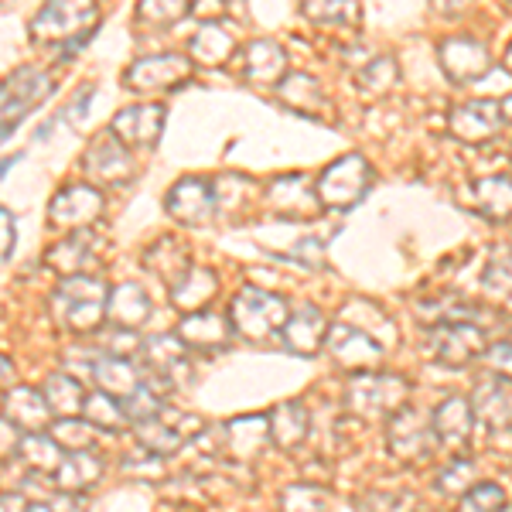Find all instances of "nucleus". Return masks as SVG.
Returning <instances> with one entry per match:
<instances>
[{"mask_svg":"<svg viewBox=\"0 0 512 512\" xmlns=\"http://www.w3.org/2000/svg\"><path fill=\"white\" fill-rule=\"evenodd\" d=\"M267 427H270V437H274L280 448L297 451L311 434V414L304 403L287 400L274 410V417H267Z\"/></svg>","mask_w":512,"mask_h":512,"instance_id":"28","label":"nucleus"},{"mask_svg":"<svg viewBox=\"0 0 512 512\" xmlns=\"http://www.w3.org/2000/svg\"><path fill=\"white\" fill-rule=\"evenodd\" d=\"M140 366L161 396L168 390H178L181 383H188L192 376V359H188V345L178 335H154L140 345Z\"/></svg>","mask_w":512,"mask_h":512,"instance_id":"6","label":"nucleus"},{"mask_svg":"<svg viewBox=\"0 0 512 512\" xmlns=\"http://www.w3.org/2000/svg\"><path fill=\"white\" fill-rule=\"evenodd\" d=\"M93 93H96V86H82L79 89V99H76V106H72V120H79L82 113L93 106Z\"/></svg>","mask_w":512,"mask_h":512,"instance_id":"54","label":"nucleus"},{"mask_svg":"<svg viewBox=\"0 0 512 512\" xmlns=\"http://www.w3.org/2000/svg\"><path fill=\"white\" fill-rule=\"evenodd\" d=\"M99 216H103V195H99V188H93V185L62 188V192L52 198V205H48L52 226L69 229V233L89 229Z\"/></svg>","mask_w":512,"mask_h":512,"instance_id":"13","label":"nucleus"},{"mask_svg":"<svg viewBox=\"0 0 512 512\" xmlns=\"http://www.w3.org/2000/svg\"><path fill=\"white\" fill-rule=\"evenodd\" d=\"M106 284L89 274L65 277L52 294V311L62 328L72 335H89L103 325L106 318Z\"/></svg>","mask_w":512,"mask_h":512,"instance_id":"1","label":"nucleus"},{"mask_svg":"<svg viewBox=\"0 0 512 512\" xmlns=\"http://www.w3.org/2000/svg\"><path fill=\"white\" fill-rule=\"evenodd\" d=\"M0 512H28V502L21 495H0Z\"/></svg>","mask_w":512,"mask_h":512,"instance_id":"55","label":"nucleus"},{"mask_svg":"<svg viewBox=\"0 0 512 512\" xmlns=\"http://www.w3.org/2000/svg\"><path fill=\"white\" fill-rule=\"evenodd\" d=\"M472 485H475V465L468 458H454L451 465L437 475V492L451 495V499H461Z\"/></svg>","mask_w":512,"mask_h":512,"instance_id":"42","label":"nucleus"},{"mask_svg":"<svg viewBox=\"0 0 512 512\" xmlns=\"http://www.w3.org/2000/svg\"><path fill=\"white\" fill-rule=\"evenodd\" d=\"M4 417L21 434L45 431L52 424V410H48L45 396H41V390H31V386H14L11 393H4Z\"/></svg>","mask_w":512,"mask_h":512,"instance_id":"25","label":"nucleus"},{"mask_svg":"<svg viewBox=\"0 0 512 512\" xmlns=\"http://www.w3.org/2000/svg\"><path fill=\"white\" fill-rule=\"evenodd\" d=\"M499 512H509V506H506V509H499Z\"/></svg>","mask_w":512,"mask_h":512,"instance_id":"60","label":"nucleus"},{"mask_svg":"<svg viewBox=\"0 0 512 512\" xmlns=\"http://www.w3.org/2000/svg\"><path fill=\"white\" fill-rule=\"evenodd\" d=\"M506 509V492L499 485H472L461 495V512H499Z\"/></svg>","mask_w":512,"mask_h":512,"instance_id":"45","label":"nucleus"},{"mask_svg":"<svg viewBox=\"0 0 512 512\" xmlns=\"http://www.w3.org/2000/svg\"><path fill=\"white\" fill-rule=\"evenodd\" d=\"M164 110L161 103H137V106H127L120 110L117 117L110 123V134L120 140L123 147H154L164 134Z\"/></svg>","mask_w":512,"mask_h":512,"instance_id":"14","label":"nucleus"},{"mask_svg":"<svg viewBox=\"0 0 512 512\" xmlns=\"http://www.w3.org/2000/svg\"><path fill=\"white\" fill-rule=\"evenodd\" d=\"M123 468H127L130 475H137V478H161L164 475V458H161V454H154V451H147V448H137V451H130L127 458H123Z\"/></svg>","mask_w":512,"mask_h":512,"instance_id":"46","label":"nucleus"},{"mask_svg":"<svg viewBox=\"0 0 512 512\" xmlns=\"http://www.w3.org/2000/svg\"><path fill=\"white\" fill-rule=\"evenodd\" d=\"M482 355H489V366L495 369V373L509 376V342L492 345V349H485Z\"/></svg>","mask_w":512,"mask_h":512,"instance_id":"53","label":"nucleus"},{"mask_svg":"<svg viewBox=\"0 0 512 512\" xmlns=\"http://www.w3.org/2000/svg\"><path fill=\"white\" fill-rule=\"evenodd\" d=\"M120 407H123V414H127L130 424H144V420L158 417L164 410V396L154 390V386H147L144 379H140V386L130 396H123Z\"/></svg>","mask_w":512,"mask_h":512,"instance_id":"39","label":"nucleus"},{"mask_svg":"<svg viewBox=\"0 0 512 512\" xmlns=\"http://www.w3.org/2000/svg\"><path fill=\"white\" fill-rule=\"evenodd\" d=\"M219 294V277L209 267H188L175 284H171V304L185 315L205 311V304Z\"/></svg>","mask_w":512,"mask_h":512,"instance_id":"27","label":"nucleus"},{"mask_svg":"<svg viewBox=\"0 0 512 512\" xmlns=\"http://www.w3.org/2000/svg\"><path fill=\"white\" fill-rule=\"evenodd\" d=\"M99 24L96 0H45L31 21V38L41 45H69V41H89Z\"/></svg>","mask_w":512,"mask_h":512,"instance_id":"2","label":"nucleus"},{"mask_svg":"<svg viewBox=\"0 0 512 512\" xmlns=\"http://www.w3.org/2000/svg\"><path fill=\"white\" fill-rule=\"evenodd\" d=\"M178 338L188 349L216 352L229 345L233 325H229V315H219V311H192V315H185V321H181Z\"/></svg>","mask_w":512,"mask_h":512,"instance_id":"21","label":"nucleus"},{"mask_svg":"<svg viewBox=\"0 0 512 512\" xmlns=\"http://www.w3.org/2000/svg\"><path fill=\"white\" fill-rule=\"evenodd\" d=\"M437 55H441V69L448 72V79H454V82H475L492 69L489 48H485L478 38H468V35L444 38L441 48H437Z\"/></svg>","mask_w":512,"mask_h":512,"instance_id":"16","label":"nucleus"},{"mask_svg":"<svg viewBox=\"0 0 512 512\" xmlns=\"http://www.w3.org/2000/svg\"><path fill=\"white\" fill-rule=\"evenodd\" d=\"M369 185H373V164L362 154H345L335 164H328L325 175L318 178L315 192L321 209H352L355 202H362Z\"/></svg>","mask_w":512,"mask_h":512,"instance_id":"5","label":"nucleus"},{"mask_svg":"<svg viewBox=\"0 0 512 512\" xmlns=\"http://www.w3.org/2000/svg\"><path fill=\"white\" fill-rule=\"evenodd\" d=\"M21 444V431L7 417H0V458H14Z\"/></svg>","mask_w":512,"mask_h":512,"instance_id":"51","label":"nucleus"},{"mask_svg":"<svg viewBox=\"0 0 512 512\" xmlns=\"http://www.w3.org/2000/svg\"><path fill=\"white\" fill-rule=\"evenodd\" d=\"M82 417H86L96 431H123V427L130 424L117 396H110L103 390L86 393V400H82Z\"/></svg>","mask_w":512,"mask_h":512,"instance_id":"36","label":"nucleus"},{"mask_svg":"<svg viewBox=\"0 0 512 512\" xmlns=\"http://www.w3.org/2000/svg\"><path fill=\"white\" fill-rule=\"evenodd\" d=\"M48 267H55L62 277H76V274H89V267H99L96 256V236L89 229H76L55 243L48 250Z\"/></svg>","mask_w":512,"mask_h":512,"instance_id":"24","label":"nucleus"},{"mask_svg":"<svg viewBox=\"0 0 512 512\" xmlns=\"http://www.w3.org/2000/svg\"><path fill=\"white\" fill-rule=\"evenodd\" d=\"M164 209H168V216L181 222V226H202V222H209L212 212H216V205H212V185L195 175L181 178L168 192V198H164Z\"/></svg>","mask_w":512,"mask_h":512,"instance_id":"17","label":"nucleus"},{"mask_svg":"<svg viewBox=\"0 0 512 512\" xmlns=\"http://www.w3.org/2000/svg\"><path fill=\"white\" fill-rule=\"evenodd\" d=\"M55 89V79L48 76L45 69H35V65H24V69L11 72L4 82H0V127H7L14 134L18 120L24 113H31L35 106L45 103Z\"/></svg>","mask_w":512,"mask_h":512,"instance_id":"7","label":"nucleus"},{"mask_svg":"<svg viewBox=\"0 0 512 512\" xmlns=\"http://www.w3.org/2000/svg\"><path fill=\"white\" fill-rule=\"evenodd\" d=\"M396 79H400V72H396V59H386L383 55V59L369 62L366 69L359 72V89L369 96H383L396 86Z\"/></svg>","mask_w":512,"mask_h":512,"instance_id":"41","label":"nucleus"},{"mask_svg":"<svg viewBox=\"0 0 512 512\" xmlns=\"http://www.w3.org/2000/svg\"><path fill=\"white\" fill-rule=\"evenodd\" d=\"M52 437L62 444L65 451H89L96 448V427L89 420H76V417H62L52 420Z\"/></svg>","mask_w":512,"mask_h":512,"instance_id":"40","label":"nucleus"},{"mask_svg":"<svg viewBox=\"0 0 512 512\" xmlns=\"http://www.w3.org/2000/svg\"><path fill=\"white\" fill-rule=\"evenodd\" d=\"M154 250L164 253V260H144V267L151 270V274H158L168 287L175 284L188 267H192V263H188V250L178 243V239H161Z\"/></svg>","mask_w":512,"mask_h":512,"instance_id":"38","label":"nucleus"},{"mask_svg":"<svg viewBox=\"0 0 512 512\" xmlns=\"http://www.w3.org/2000/svg\"><path fill=\"white\" fill-rule=\"evenodd\" d=\"M18 161H21V154H18V158H7V161H0V181L7 178V171H11V168H14V164H18Z\"/></svg>","mask_w":512,"mask_h":512,"instance_id":"57","label":"nucleus"},{"mask_svg":"<svg viewBox=\"0 0 512 512\" xmlns=\"http://www.w3.org/2000/svg\"><path fill=\"white\" fill-rule=\"evenodd\" d=\"M472 417L482 420L492 431H509V414H512V396H509V376H492L485 383L475 386L472 400Z\"/></svg>","mask_w":512,"mask_h":512,"instance_id":"22","label":"nucleus"},{"mask_svg":"<svg viewBox=\"0 0 512 512\" xmlns=\"http://www.w3.org/2000/svg\"><path fill=\"white\" fill-rule=\"evenodd\" d=\"M93 376L99 383V390L117 396V400H123V396H130L140 386V369L130 366L127 359H113V355H103V359L93 362Z\"/></svg>","mask_w":512,"mask_h":512,"instance_id":"35","label":"nucleus"},{"mask_svg":"<svg viewBox=\"0 0 512 512\" xmlns=\"http://www.w3.org/2000/svg\"><path fill=\"white\" fill-rule=\"evenodd\" d=\"M222 14H226V0H195L192 4V18L202 24H219Z\"/></svg>","mask_w":512,"mask_h":512,"instance_id":"50","label":"nucleus"},{"mask_svg":"<svg viewBox=\"0 0 512 512\" xmlns=\"http://www.w3.org/2000/svg\"><path fill=\"white\" fill-rule=\"evenodd\" d=\"M431 349L441 366L465 369V366H472L475 359H482V352L489 349V345H485V332L475 321H448V325L441 321L431 332Z\"/></svg>","mask_w":512,"mask_h":512,"instance_id":"9","label":"nucleus"},{"mask_svg":"<svg viewBox=\"0 0 512 512\" xmlns=\"http://www.w3.org/2000/svg\"><path fill=\"white\" fill-rule=\"evenodd\" d=\"M18 454L24 458V465L31 468V472L38 475H55V468L62 465L65 458V448L59 441H55L52 434L45 431H35V434H21V444H18Z\"/></svg>","mask_w":512,"mask_h":512,"instance_id":"33","label":"nucleus"},{"mask_svg":"<svg viewBox=\"0 0 512 512\" xmlns=\"http://www.w3.org/2000/svg\"><path fill=\"white\" fill-rule=\"evenodd\" d=\"M277 96L297 113H321L328 106V96L321 93V82L308 72H287L277 82Z\"/></svg>","mask_w":512,"mask_h":512,"instance_id":"32","label":"nucleus"},{"mask_svg":"<svg viewBox=\"0 0 512 512\" xmlns=\"http://www.w3.org/2000/svg\"><path fill=\"white\" fill-rule=\"evenodd\" d=\"M246 79L253 86H277L287 76V52L274 38H256L246 45Z\"/></svg>","mask_w":512,"mask_h":512,"instance_id":"26","label":"nucleus"},{"mask_svg":"<svg viewBox=\"0 0 512 512\" xmlns=\"http://www.w3.org/2000/svg\"><path fill=\"white\" fill-rule=\"evenodd\" d=\"M270 202L284 219H318V192L304 175H280L270 181Z\"/></svg>","mask_w":512,"mask_h":512,"instance_id":"18","label":"nucleus"},{"mask_svg":"<svg viewBox=\"0 0 512 512\" xmlns=\"http://www.w3.org/2000/svg\"><path fill=\"white\" fill-rule=\"evenodd\" d=\"M325 349L332 352V359L345 373H373L386 355V345H379L373 335L362 332L359 325H349V321H338L328 328Z\"/></svg>","mask_w":512,"mask_h":512,"instance_id":"8","label":"nucleus"},{"mask_svg":"<svg viewBox=\"0 0 512 512\" xmlns=\"http://www.w3.org/2000/svg\"><path fill=\"white\" fill-rule=\"evenodd\" d=\"M472 205L489 219H506L509 216V178L506 175L478 178L472 185Z\"/></svg>","mask_w":512,"mask_h":512,"instance_id":"37","label":"nucleus"},{"mask_svg":"<svg viewBox=\"0 0 512 512\" xmlns=\"http://www.w3.org/2000/svg\"><path fill=\"white\" fill-rule=\"evenodd\" d=\"M294 256H301L304 263H308L311 270L325 267V246L318 243V239H304V243L294 246Z\"/></svg>","mask_w":512,"mask_h":512,"instance_id":"52","label":"nucleus"},{"mask_svg":"<svg viewBox=\"0 0 512 512\" xmlns=\"http://www.w3.org/2000/svg\"><path fill=\"white\" fill-rule=\"evenodd\" d=\"M195 65L185 59V55H147V59H137L134 65L127 69V89L134 93H161V89H175L181 82H188Z\"/></svg>","mask_w":512,"mask_h":512,"instance_id":"10","label":"nucleus"},{"mask_svg":"<svg viewBox=\"0 0 512 512\" xmlns=\"http://www.w3.org/2000/svg\"><path fill=\"white\" fill-rule=\"evenodd\" d=\"M287 301L270 291H260V287H243L236 294L233 308H229V325L233 332H239L250 342H267V338L280 335L287 321Z\"/></svg>","mask_w":512,"mask_h":512,"instance_id":"3","label":"nucleus"},{"mask_svg":"<svg viewBox=\"0 0 512 512\" xmlns=\"http://www.w3.org/2000/svg\"><path fill=\"white\" fill-rule=\"evenodd\" d=\"M482 284L489 287L492 294H499V291L506 294L509 291V253L506 250L492 256V263H489V270H485Z\"/></svg>","mask_w":512,"mask_h":512,"instance_id":"48","label":"nucleus"},{"mask_svg":"<svg viewBox=\"0 0 512 512\" xmlns=\"http://www.w3.org/2000/svg\"><path fill=\"white\" fill-rule=\"evenodd\" d=\"M82 164H86L89 175L106 181V185H123V181L134 178V158H130V151L110 134V130L99 140H93V147H89Z\"/></svg>","mask_w":512,"mask_h":512,"instance_id":"19","label":"nucleus"},{"mask_svg":"<svg viewBox=\"0 0 512 512\" xmlns=\"http://www.w3.org/2000/svg\"><path fill=\"white\" fill-rule=\"evenodd\" d=\"M7 383H14V362L0 352V386H7Z\"/></svg>","mask_w":512,"mask_h":512,"instance_id":"56","label":"nucleus"},{"mask_svg":"<svg viewBox=\"0 0 512 512\" xmlns=\"http://www.w3.org/2000/svg\"><path fill=\"white\" fill-rule=\"evenodd\" d=\"M41 396H45L48 410H52V417H76L82 414V400H86V390H82V383L76 376L69 373H52L48 376V383L41 386Z\"/></svg>","mask_w":512,"mask_h":512,"instance_id":"34","label":"nucleus"},{"mask_svg":"<svg viewBox=\"0 0 512 512\" xmlns=\"http://www.w3.org/2000/svg\"><path fill=\"white\" fill-rule=\"evenodd\" d=\"M386 444L400 461H427L434 451L431 424L410 407H400L390 414V427H386Z\"/></svg>","mask_w":512,"mask_h":512,"instance_id":"12","label":"nucleus"},{"mask_svg":"<svg viewBox=\"0 0 512 512\" xmlns=\"http://www.w3.org/2000/svg\"><path fill=\"white\" fill-rule=\"evenodd\" d=\"M325 332H328L325 315L308 304V308H297V311L287 315L284 328H280V338H284L287 352L311 359V355H318L321 345H325Z\"/></svg>","mask_w":512,"mask_h":512,"instance_id":"20","label":"nucleus"},{"mask_svg":"<svg viewBox=\"0 0 512 512\" xmlns=\"http://www.w3.org/2000/svg\"><path fill=\"white\" fill-rule=\"evenodd\" d=\"M280 512H328V495L315 485H291L280 492Z\"/></svg>","mask_w":512,"mask_h":512,"instance_id":"43","label":"nucleus"},{"mask_svg":"<svg viewBox=\"0 0 512 512\" xmlns=\"http://www.w3.org/2000/svg\"><path fill=\"white\" fill-rule=\"evenodd\" d=\"M267 441V417H236L229 424H222V454H229L233 461H253L267 448Z\"/></svg>","mask_w":512,"mask_h":512,"instance_id":"23","label":"nucleus"},{"mask_svg":"<svg viewBox=\"0 0 512 512\" xmlns=\"http://www.w3.org/2000/svg\"><path fill=\"white\" fill-rule=\"evenodd\" d=\"M188 0H140L137 4V21L154 24V28H168V24L181 21Z\"/></svg>","mask_w":512,"mask_h":512,"instance_id":"44","label":"nucleus"},{"mask_svg":"<svg viewBox=\"0 0 512 512\" xmlns=\"http://www.w3.org/2000/svg\"><path fill=\"white\" fill-rule=\"evenodd\" d=\"M472 431H475V417H472V407H468V396L454 393L434 410L431 434H434V441H441V448H448L454 454V458H461V454L468 451Z\"/></svg>","mask_w":512,"mask_h":512,"instance_id":"15","label":"nucleus"},{"mask_svg":"<svg viewBox=\"0 0 512 512\" xmlns=\"http://www.w3.org/2000/svg\"><path fill=\"white\" fill-rule=\"evenodd\" d=\"M410 396V383L396 373H359L349 383V393H345V403L355 417L362 420H383L396 414L400 407H407Z\"/></svg>","mask_w":512,"mask_h":512,"instance_id":"4","label":"nucleus"},{"mask_svg":"<svg viewBox=\"0 0 512 512\" xmlns=\"http://www.w3.org/2000/svg\"><path fill=\"white\" fill-rule=\"evenodd\" d=\"M506 113H509V99L502 103V110L492 99H472V103H461L451 113L448 130L458 140H465V144H489L506 127Z\"/></svg>","mask_w":512,"mask_h":512,"instance_id":"11","label":"nucleus"},{"mask_svg":"<svg viewBox=\"0 0 512 512\" xmlns=\"http://www.w3.org/2000/svg\"><path fill=\"white\" fill-rule=\"evenodd\" d=\"M14 243H18V229H14V216L7 209H0V263H7L14 256Z\"/></svg>","mask_w":512,"mask_h":512,"instance_id":"49","label":"nucleus"},{"mask_svg":"<svg viewBox=\"0 0 512 512\" xmlns=\"http://www.w3.org/2000/svg\"><path fill=\"white\" fill-rule=\"evenodd\" d=\"M106 315L117 328H140L151 318V297L140 284H117V291L106 294Z\"/></svg>","mask_w":512,"mask_h":512,"instance_id":"29","label":"nucleus"},{"mask_svg":"<svg viewBox=\"0 0 512 512\" xmlns=\"http://www.w3.org/2000/svg\"><path fill=\"white\" fill-rule=\"evenodd\" d=\"M106 345V355H113V359H130V355L140 352V338L134 335V328H113L110 335L103 338Z\"/></svg>","mask_w":512,"mask_h":512,"instance_id":"47","label":"nucleus"},{"mask_svg":"<svg viewBox=\"0 0 512 512\" xmlns=\"http://www.w3.org/2000/svg\"><path fill=\"white\" fill-rule=\"evenodd\" d=\"M28 512H55L52 502H38V506H28Z\"/></svg>","mask_w":512,"mask_h":512,"instance_id":"58","label":"nucleus"},{"mask_svg":"<svg viewBox=\"0 0 512 512\" xmlns=\"http://www.w3.org/2000/svg\"><path fill=\"white\" fill-rule=\"evenodd\" d=\"M188 52H192V59L198 65H205V69H219V65H226L233 59L236 38L229 35L222 24H202L198 35L192 38V45H188Z\"/></svg>","mask_w":512,"mask_h":512,"instance_id":"31","label":"nucleus"},{"mask_svg":"<svg viewBox=\"0 0 512 512\" xmlns=\"http://www.w3.org/2000/svg\"><path fill=\"white\" fill-rule=\"evenodd\" d=\"M7 134H11V130H7V127H0V140H4Z\"/></svg>","mask_w":512,"mask_h":512,"instance_id":"59","label":"nucleus"},{"mask_svg":"<svg viewBox=\"0 0 512 512\" xmlns=\"http://www.w3.org/2000/svg\"><path fill=\"white\" fill-rule=\"evenodd\" d=\"M99 475H103V461H99L93 451H65L62 465L55 468L52 478L62 492L79 495V492L93 489L99 482Z\"/></svg>","mask_w":512,"mask_h":512,"instance_id":"30","label":"nucleus"}]
</instances>
